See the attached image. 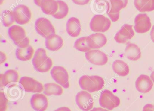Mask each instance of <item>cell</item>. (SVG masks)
Returning <instances> with one entry per match:
<instances>
[{
    "label": "cell",
    "instance_id": "1",
    "mask_svg": "<svg viewBox=\"0 0 154 111\" xmlns=\"http://www.w3.org/2000/svg\"><path fill=\"white\" fill-rule=\"evenodd\" d=\"M34 68L38 72H46L49 71L53 66V61L47 54L46 51L39 48L36 51L32 60Z\"/></svg>",
    "mask_w": 154,
    "mask_h": 111
},
{
    "label": "cell",
    "instance_id": "2",
    "mask_svg": "<svg viewBox=\"0 0 154 111\" xmlns=\"http://www.w3.org/2000/svg\"><path fill=\"white\" fill-rule=\"evenodd\" d=\"M79 84L83 90L93 93L102 89L104 81L102 77L99 76L84 75L80 78Z\"/></svg>",
    "mask_w": 154,
    "mask_h": 111
},
{
    "label": "cell",
    "instance_id": "3",
    "mask_svg": "<svg viewBox=\"0 0 154 111\" xmlns=\"http://www.w3.org/2000/svg\"><path fill=\"white\" fill-rule=\"evenodd\" d=\"M8 34L11 39L19 48H25L29 46L30 40L26 36V30L18 25H13L9 28Z\"/></svg>",
    "mask_w": 154,
    "mask_h": 111
},
{
    "label": "cell",
    "instance_id": "4",
    "mask_svg": "<svg viewBox=\"0 0 154 111\" xmlns=\"http://www.w3.org/2000/svg\"><path fill=\"white\" fill-rule=\"evenodd\" d=\"M100 106L109 110H112L120 104V100L111 91L105 89L101 93L99 99Z\"/></svg>",
    "mask_w": 154,
    "mask_h": 111
},
{
    "label": "cell",
    "instance_id": "5",
    "mask_svg": "<svg viewBox=\"0 0 154 111\" xmlns=\"http://www.w3.org/2000/svg\"><path fill=\"white\" fill-rule=\"evenodd\" d=\"M35 28L36 32L45 39L56 34L55 29L52 23L45 18L38 19L35 22Z\"/></svg>",
    "mask_w": 154,
    "mask_h": 111
},
{
    "label": "cell",
    "instance_id": "6",
    "mask_svg": "<svg viewBox=\"0 0 154 111\" xmlns=\"http://www.w3.org/2000/svg\"><path fill=\"white\" fill-rule=\"evenodd\" d=\"M111 22L108 18L103 15H95L92 18L90 27L93 32L104 33L109 29Z\"/></svg>",
    "mask_w": 154,
    "mask_h": 111
},
{
    "label": "cell",
    "instance_id": "7",
    "mask_svg": "<svg viewBox=\"0 0 154 111\" xmlns=\"http://www.w3.org/2000/svg\"><path fill=\"white\" fill-rule=\"evenodd\" d=\"M123 0H109L107 3V14L112 22H116L119 18L120 11L127 6Z\"/></svg>",
    "mask_w": 154,
    "mask_h": 111
},
{
    "label": "cell",
    "instance_id": "8",
    "mask_svg": "<svg viewBox=\"0 0 154 111\" xmlns=\"http://www.w3.org/2000/svg\"><path fill=\"white\" fill-rule=\"evenodd\" d=\"M50 74L55 81L60 86L64 88L69 87V75L67 70L64 67L54 66L51 70Z\"/></svg>",
    "mask_w": 154,
    "mask_h": 111
},
{
    "label": "cell",
    "instance_id": "9",
    "mask_svg": "<svg viewBox=\"0 0 154 111\" xmlns=\"http://www.w3.org/2000/svg\"><path fill=\"white\" fill-rule=\"evenodd\" d=\"M16 23L18 25H25L29 23L32 14L29 8L24 5L17 6L13 11Z\"/></svg>",
    "mask_w": 154,
    "mask_h": 111
},
{
    "label": "cell",
    "instance_id": "10",
    "mask_svg": "<svg viewBox=\"0 0 154 111\" xmlns=\"http://www.w3.org/2000/svg\"><path fill=\"white\" fill-rule=\"evenodd\" d=\"M20 83L26 92L39 93L44 90V86L42 83L30 77H22Z\"/></svg>",
    "mask_w": 154,
    "mask_h": 111
},
{
    "label": "cell",
    "instance_id": "11",
    "mask_svg": "<svg viewBox=\"0 0 154 111\" xmlns=\"http://www.w3.org/2000/svg\"><path fill=\"white\" fill-rule=\"evenodd\" d=\"M78 107L83 111H89L93 107L94 101L91 95L85 90L78 92L75 97Z\"/></svg>",
    "mask_w": 154,
    "mask_h": 111
},
{
    "label": "cell",
    "instance_id": "12",
    "mask_svg": "<svg viewBox=\"0 0 154 111\" xmlns=\"http://www.w3.org/2000/svg\"><path fill=\"white\" fill-rule=\"evenodd\" d=\"M85 56L89 62L98 66L105 65L108 61L107 55L100 50H91L85 53Z\"/></svg>",
    "mask_w": 154,
    "mask_h": 111
},
{
    "label": "cell",
    "instance_id": "13",
    "mask_svg": "<svg viewBox=\"0 0 154 111\" xmlns=\"http://www.w3.org/2000/svg\"><path fill=\"white\" fill-rule=\"evenodd\" d=\"M151 27L150 19L146 14H140L135 19V31L138 34H144L148 32Z\"/></svg>",
    "mask_w": 154,
    "mask_h": 111
},
{
    "label": "cell",
    "instance_id": "14",
    "mask_svg": "<svg viewBox=\"0 0 154 111\" xmlns=\"http://www.w3.org/2000/svg\"><path fill=\"white\" fill-rule=\"evenodd\" d=\"M135 35L132 26L125 24L116 34L114 39L118 43L124 44L131 40Z\"/></svg>",
    "mask_w": 154,
    "mask_h": 111
},
{
    "label": "cell",
    "instance_id": "15",
    "mask_svg": "<svg viewBox=\"0 0 154 111\" xmlns=\"http://www.w3.org/2000/svg\"><path fill=\"white\" fill-rule=\"evenodd\" d=\"M86 42L91 49H98L103 47L107 43V39L103 34L97 33L87 37Z\"/></svg>",
    "mask_w": 154,
    "mask_h": 111
},
{
    "label": "cell",
    "instance_id": "16",
    "mask_svg": "<svg viewBox=\"0 0 154 111\" xmlns=\"http://www.w3.org/2000/svg\"><path fill=\"white\" fill-rule=\"evenodd\" d=\"M30 103L32 108L36 111H45L48 107V99L43 94H34L31 97Z\"/></svg>",
    "mask_w": 154,
    "mask_h": 111
},
{
    "label": "cell",
    "instance_id": "17",
    "mask_svg": "<svg viewBox=\"0 0 154 111\" xmlns=\"http://www.w3.org/2000/svg\"><path fill=\"white\" fill-rule=\"evenodd\" d=\"M135 86L138 92L145 94L151 90L153 86V82L149 76L141 75L136 80Z\"/></svg>",
    "mask_w": 154,
    "mask_h": 111
},
{
    "label": "cell",
    "instance_id": "18",
    "mask_svg": "<svg viewBox=\"0 0 154 111\" xmlns=\"http://www.w3.org/2000/svg\"><path fill=\"white\" fill-rule=\"evenodd\" d=\"M66 32L70 36L76 37L81 34L82 30L81 22L76 17L71 18L66 23Z\"/></svg>",
    "mask_w": 154,
    "mask_h": 111
},
{
    "label": "cell",
    "instance_id": "19",
    "mask_svg": "<svg viewBox=\"0 0 154 111\" xmlns=\"http://www.w3.org/2000/svg\"><path fill=\"white\" fill-rule=\"evenodd\" d=\"M63 45V40L60 36L54 34L46 39L45 45L49 51H55L60 50Z\"/></svg>",
    "mask_w": 154,
    "mask_h": 111
},
{
    "label": "cell",
    "instance_id": "20",
    "mask_svg": "<svg viewBox=\"0 0 154 111\" xmlns=\"http://www.w3.org/2000/svg\"><path fill=\"white\" fill-rule=\"evenodd\" d=\"M1 87H5L13 82H17L19 80V75L17 71L13 69L8 70L4 74L0 75Z\"/></svg>",
    "mask_w": 154,
    "mask_h": 111
},
{
    "label": "cell",
    "instance_id": "21",
    "mask_svg": "<svg viewBox=\"0 0 154 111\" xmlns=\"http://www.w3.org/2000/svg\"><path fill=\"white\" fill-rule=\"evenodd\" d=\"M40 8L46 15L54 16L58 10V4L55 0H43Z\"/></svg>",
    "mask_w": 154,
    "mask_h": 111
},
{
    "label": "cell",
    "instance_id": "22",
    "mask_svg": "<svg viewBox=\"0 0 154 111\" xmlns=\"http://www.w3.org/2000/svg\"><path fill=\"white\" fill-rule=\"evenodd\" d=\"M126 57L131 61H137L141 57V51L139 47L135 44H127L125 50Z\"/></svg>",
    "mask_w": 154,
    "mask_h": 111
},
{
    "label": "cell",
    "instance_id": "23",
    "mask_svg": "<svg viewBox=\"0 0 154 111\" xmlns=\"http://www.w3.org/2000/svg\"><path fill=\"white\" fill-rule=\"evenodd\" d=\"M134 4L136 9L141 13L154 10V0H134Z\"/></svg>",
    "mask_w": 154,
    "mask_h": 111
},
{
    "label": "cell",
    "instance_id": "24",
    "mask_svg": "<svg viewBox=\"0 0 154 111\" xmlns=\"http://www.w3.org/2000/svg\"><path fill=\"white\" fill-rule=\"evenodd\" d=\"M112 69L116 74L120 77H126L129 73L128 65L121 60H116L112 63Z\"/></svg>",
    "mask_w": 154,
    "mask_h": 111
},
{
    "label": "cell",
    "instance_id": "25",
    "mask_svg": "<svg viewBox=\"0 0 154 111\" xmlns=\"http://www.w3.org/2000/svg\"><path fill=\"white\" fill-rule=\"evenodd\" d=\"M34 48L29 45L25 48H18L16 51V56L20 60L27 61L32 59L34 54Z\"/></svg>",
    "mask_w": 154,
    "mask_h": 111
},
{
    "label": "cell",
    "instance_id": "26",
    "mask_svg": "<svg viewBox=\"0 0 154 111\" xmlns=\"http://www.w3.org/2000/svg\"><path fill=\"white\" fill-rule=\"evenodd\" d=\"M63 92V88L58 84L48 83L44 85V93L46 95H61Z\"/></svg>",
    "mask_w": 154,
    "mask_h": 111
},
{
    "label": "cell",
    "instance_id": "27",
    "mask_svg": "<svg viewBox=\"0 0 154 111\" xmlns=\"http://www.w3.org/2000/svg\"><path fill=\"white\" fill-rule=\"evenodd\" d=\"M57 2L58 4V10L53 16L56 19H63L68 15L69 7L67 4L63 1L58 0Z\"/></svg>",
    "mask_w": 154,
    "mask_h": 111
},
{
    "label": "cell",
    "instance_id": "28",
    "mask_svg": "<svg viewBox=\"0 0 154 111\" xmlns=\"http://www.w3.org/2000/svg\"><path fill=\"white\" fill-rule=\"evenodd\" d=\"M2 23L6 27H9L13 25L15 21L13 11L6 10L3 11L2 15Z\"/></svg>",
    "mask_w": 154,
    "mask_h": 111
},
{
    "label": "cell",
    "instance_id": "29",
    "mask_svg": "<svg viewBox=\"0 0 154 111\" xmlns=\"http://www.w3.org/2000/svg\"><path fill=\"white\" fill-rule=\"evenodd\" d=\"M87 37H80L76 40L74 44L75 49L80 51L83 52H87L91 51V49L88 46L86 42Z\"/></svg>",
    "mask_w": 154,
    "mask_h": 111
},
{
    "label": "cell",
    "instance_id": "30",
    "mask_svg": "<svg viewBox=\"0 0 154 111\" xmlns=\"http://www.w3.org/2000/svg\"><path fill=\"white\" fill-rule=\"evenodd\" d=\"M8 99L4 92H0V111H6L8 108Z\"/></svg>",
    "mask_w": 154,
    "mask_h": 111
},
{
    "label": "cell",
    "instance_id": "31",
    "mask_svg": "<svg viewBox=\"0 0 154 111\" xmlns=\"http://www.w3.org/2000/svg\"><path fill=\"white\" fill-rule=\"evenodd\" d=\"M91 0H72L74 3L79 6H84L88 4Z\"/></svg>",
    "mask_w": 154,
    "mask_h": 111
},
{
    "label": "cell",
    "instance_id": "32",
    "mask_svg": "<svg viewBox=\"0 0 154 111\" xmlns=\"http://www.w3.org/2000/svg\"><path fill=\"white\" fill-rule=\"evenodd\" d=\"M142 111H154V106L152 104H147L143 107Z\"/></svg>",
    "mask_w": 154,
    "mask_h": 111
},
{
    "label": "cell",
    "instance_id": "33",
    "mask_svg": "<svg viewBox=\"0 0 154 111\" xmlns=\"http://www.w3.org/2000/svg\"><path fill=\"white\" fill-rule=\"evenodd\" d=\"M0 54H1V64H2L6 61L7 57L6 54L2 51L0 52Z\"/></svg>",
    "mask_w": 154,
    "mask_h": 111
},
{
    "label": "cell",
    "instance_id": "34",
    "mask_svg": "<svg viewBox=\"0 0 154 111\" xmlns=\"http://www.w3.org/2000/svg\"><path fill=\"white\" fill-rule=\"evenodd\" d=\"M54 111H72L71 109L68 107H59L56 110Z\"/></svg>",
    "mask_w": 154,
    "mask_h": 111
},
{
    "label": "cell",
    "instance_id": "35",
    "mask_svg": "<svg viewBox=\"0 0 154 111\" xmlns=\"http://www.w3.org/2000/svg\"><path fill=\"white\" fill-rule=\"evenodd\" d=\"M90 111H110L106 109L102 108V107H94Z\"/></svg>",
    "mask_w": 154,
    "mask_h": 111
},
{
    "label": "cell",
    "instance_id": "36",
    "mask_svg": "<svg viewBox=\"0 0 154 111\" xmlns=\"http://www.w3.org/2000/svg\"><path fill=\"white\" fill-rule=\"evenodd\" d=\"M150 35L152 42L154 43V25L152 27V28L151 29V32H150Z\"/></svg>",
    "mask_w": 154,
    "mask_h": 111
},
{
    "label": "cell",
    "instance_id": "37",
    "mask_svg": "<svg viewBox=\"0 0 154 111\" xmlns=\"http://www.w3.org/2000/svg\"><path fill=\"white\" fill-rule=\"evenodd\" d=\"M42 1H43V0H34V1H35V4L37 6L40 7Z\"/></svg>",
    "mask_w": 154,
    "mask_h": 111
},
{
    "label": "cell",
    "instance_id": "38",
    "mask_svg": "<svg viewBox=\"0 0 154 111\" xmlns=\"http://www.w3.org/2000/svg\"><path fill=\"white\" fill-rule=\"evenodd\" d=\"M150 77L151 79L152 80V81H153V83H154V71L151 73Z\"/></svg>",
    "mask_w": 154,
    "mask_h": 111
},
{
    "label": "cell",
    "instance_id": "39",
    "mask_svg": "<svg viewBox=\"0 0 154 111\" xmlns=\"http://www.w3.org/2000/svg\"><path fill=\"white\" fill-rule=\"evenodd\" d=\"M4 0H0V2H1V5L3 3V1H4Z\"/></svg>",
    "mask_w": 154,
    "mask_h": 111
},
{
    "label": "cell",
    "instance_id": "40",
    "mask_svg": "<svg viewBox=\"0 0 154 111\" xmlns=\"http://www.w3.org/2000/svg\"></svg>",
    "mask_w": 154,
    "mask_h": 111
}]
</instances>
